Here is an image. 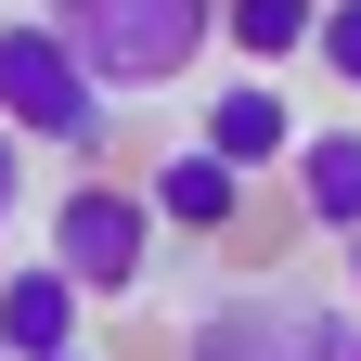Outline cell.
<instances>
[{
    "label": "cell",
    "mask_w": 361,
    "mask_h": 361,
    "mask_svg": "<svg viewBox=\"0 0 361 361\" xmlns=\"http://www.w3.org/2000/svg\"><path fill=\"white\" fill-rule=\"evenodd\" d=\"M39 26L90 65V90H104V104H155V90L194 78L219 0H39Z\"/></svg>",
    "instance_id": "6da1fadb"
},
{
    "label": "cell",
    "mask_w": 361,
    "mask_h": 361,
    "mask_svg": "<svg viewBox=\"0 0 361 361\" xmlns=\"http://www.w3.org/2000/svg\"><path fill=\"white\" fill-rule=\"evenodd\" d=\"M0 129L13 142H52V155H104L116 142V104L90 90V65L39 13H0Z\"/></svg>",
    "instance_id": "7a4b0ae2"
},
{
    "label": "cell",
    "mask_w": 361,
    "mask_h": 361,
    "mask_svg": "<svg viewBox=\"0 0 361 361\" xmlns=\"http://www.w3.org/2000/svg\"><path fill=\"white\" fill-rule=\"evenodd\" d=\"M348 348H361V323L310 284H233L219 310L180 323V361H348Z\"/></svg>",
    "instance_id": "3957f363"
},
{
    "label": "cell",
    "mask_w": 361,
    "mask_h": 361,
    "mask_svg": "<svg viewBox=\"0 0 361 361\" xmlns=\"http://www.w3.org/2000/svg\"><path fill=\"white\" fill-rule=\"evenodd\" d=\"M52 271H65L78 297H129V284H142V271H155V207H142V180H104V168L65 180V194H52Z\"/></svg>",
    "instance_id": "277c9868"
},
{
    "label": "cell",
    "mask_w": 361,
    "mask_h": 361,
    "mask_svg": "<svg viewBox=\"0 0 361 361\" xmlns=\"http://www.w3.org/2000/svg\"><path fill=\"white\" fill-rule=\"evenodd\" d=\"M194 142L233 168V180H258V168H297L310 129H297V104H284L271 78H219V90H207V116H194Z\"/></svg>",
    "instance_id": "5b68a950"
},
{
    "label": "cell",
    "mask_w": 361,
    "mask_h": 361,
    "mask_svg": "<svg viewBox=\"0 0 361 361\" xmlns=\"http://www.w3.org/2000/svg\"><path fill=\"white\" fill-rule=\"evenodd\" d=\"M142 207H155V233H245V207H258V180H233L207 142H180V155H155L142 168Z\"/></svg>",
    "instance_id": "8992f818"
},
{
    "label": "cell",
    "mask_w": 361,
    "mask_h": 361,
    "mask_svg": "<svg viewBox=\"0 0 361 361\" xmlns=\"http://www.w3.org/2000/svg\"><path fill=\"white\" fill-rule=\"evenodd\" d=\"M78 284H65V271L52 258H13V271H0V361H65L78 348Z\"/></svg>",
    "instance_id": "52a82bcc"
},
{
    "label": "cell",
    "mask_w": 361,
    "mask_h": 361,
    "mask_svg": "<svg viewBox=\"0 0 361 361\" xmlns=\"http://www.w3.org/2000/svg\"><path fill=\"white\" fill-rule=\"evenodd\" d=\"M284 180H297V219H310V233L361 245V129H310Z\"/></svg>",
    "instance_id": "ba28073f"
},
{
    "label": "cell",
    "mask_w": 361,
    "mask_h": 361,
    "mask_svg": "<svg viewBox=\"0 0 361 361\" xmlns=\"http://www.w3.org/2000/svg\"><path fill=\"white\" fill-rule=\"evenodd\" d=\"M219 39L245 52V78H271V65H297L323 39V0H219Z\"/></svg>",
    "instance_id": "9c48e42d"
},
{
    "label": "cell",
    "mask_w": 361,
    "mask_h": 361,
    "mask_svg": "<svg viewBox=\"0 0 361 361\" xmlns=\"http://www.w3.org/2000/svg\"><path fill=\"white\" fill-rule=\"evenodd\" d=\"M310 52H323L336 90H361V0H323V39H310Z\"/></svg>",
    "instance_id": "30bf717a"
},
{
    "label": "cell",
    "mask_w": 361,
    "mask_h": 361,
    "mask_svg": "<svg viewBox=\"0 0 361 361\" xmlns=\"http://www.w3.org/2000/svg\"><path fill=\"white\" fill-rule=\"evenodd\" d=\"M13 207H26V142L0 129V233H13Z\"/></svg>",
    "instance_id": "8fae6325"
},
{
    "label": "cell",
    "mask_w": 361,
    "mask_h": 361,
    "mask_svg": "<svg viewBox=\"0 0 361 361\" xmlns=\"http://www.w3.org/2000/svg\"><path fill=\"white\" fill-rule=\"evenodd\" d=\"M348 284H361V245H348Z\"/></svg>",
    "instance_id": "7c38bea8"
},
{
    "label": "cell",
    "mask_w": 361,
    "mask_h": 361,
    "mask_svg": "<svg viewBox=\"0 0 361 361\" xmlns=\"http://www.w3.org/2000/svg\"><path fill=\"white\" fill-rule=\"evenodd\" d=\"M65 361H90V348H65Z\"/></svg>",
    "instance_id": "4fadbf2b"
},
{
    "label": "cell",
    "mask_w": 361,
    "mask_h": 361,
    "mask_svg": "<svg viewBox=\"0 0 361 361\" xmlns=\"http://www.w3.org/2000/svg\"><path fill=\"white\" fill-rule=\"evenodd\" d=\"M348 361H361V348H348Z\"/></svg>",
    "instance_id": "5bb4252c"
}]
</instances>
